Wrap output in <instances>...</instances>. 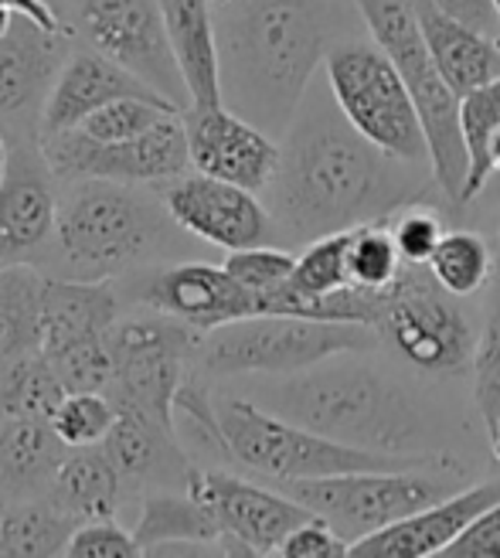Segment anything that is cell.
<instances>
[{
    "label": "cell",
    "mask_w": 500,
    "mask_h": 558,
    "mask_svg": "<svg viewBox=\"0 0 500 558\" xmlns=\"http://www.w3.org/2000/svg\"><path fill=\"white\" fill-rule=\"evenodd\" d=\"M256 392L259 405L338 442L402 457L429 453L423 412L402 385L371 365H347L330 357L307 372L276 375V381H266Z\"/></svg>",
    "instance_id": "obj_3"
},
{
    "label": "cell",
    "mask_w": 500,
    "mask_h": 558,
    "mask_svg": "<svg viewBox=\"0 0 500 558\" xmlns=\"http://www.w3.org/2000/svg\"><path fill=\"white\" fill-rule=\"evenodd\" d=\"M45 272L38 266H0V385L17 361L41 351L38 300Z\"/></svg>",
    "instance_id": "obj_29"
},
{
    "label": "cell",
    "mask_w": 500,
    "mask_h": 558,
    "mask_svg": "<svg viewBox=\"0 0 500 558\" xmlns=\"http://www.w3.org/2000/svg\"><path fill=\"white\" fill-rule=\"evenodd\" d=\"M453 296H474L490 279V248L477 232H447L426 263Z\"/></svg>",
    "instance_id": "obj_34"
},
{
    "label": "cell",
    "mask_w": 500,
    "mask_h": 558,
    "mask_svg": "<svg viewBox=\"0 0 500 558\" xmlns=\"http://www.w3.org/2000/svg\"><path fill=\"white\" fill-rule=\"evenodd\" d=\"M439 11H447L450 17L477 27V32L487 35H500V24H497V4L493 0H432Z\"/></svg>",
    "instance_id": "obj_44"
},
{
    "label": "cell",
    "mask_w": 500,
    "mask_h": 558,
    "mask_svg": "<svg viewBox=\"0 0 500 558\" xmlns=\"http://www.w3.org/2000/svg\"><path fill=\"white\" fill-rule=\"evenodd\" d=\"M59 505L82 524L93 518H113L120 508L123 477L117 463L109 460L106 446H72L54 473L51 490Z\"/></svg>",
    "instance_id": "obj_28"
},
{
    "label": "cell",
    "mask_w": 500,
    "mask_h": 558,
    "mask_svg": "<svg viewBox=\"0 0 500 558\" xmlns=\"http://www.w3.org/2000/svg\"><path fill=\"white\" fill-rule=\"evenodd\" d=\"M500 500V481L469 484L453 490L450 497L415 511L412 518L381 527V532L351 545V555L365 558H429L447 551L469 524H474L490 505Z\"/></svg>",
    "instance_id": "obj_20"
},
{
    "label": "cell",
    "mask_w": 500,
    "mask_h": 558,
    "mask_svg": "<svg viewBox=\"0 0 500 558\" xmlns=\"http://www.w3.org/2000/svg\"><path fill=\"white\" fill-rule=\"evenodd\" d=\"M202 338L205 333L181 324L178 317L147 311V306L144 314L117 320L109 327L117 378L106 388V396L117 405L141 409L174 426V399L194 365Z\"/></svg>",
    "instance_id": "obj_11"
},
{
    "label": "cell",
    "mask_w": 500,
    "mask_h": 558,
    "mask_svg": "<svg viewBox=\"0 0 500 558\" xmlns=\"http://www.w3.org/2000/svg\"><path fill=\"white\" fill-rule=\"evenodd\" d=\"M469 368H474V399H477L480 418L487 433L493 436V429L500 426V279L490 290L484 330L477 338Z\"/></svg>",
    "instance_id": "obj_36"
},
{
    "label": "cell",
    "mask_w": 500,
    "mask_h": 558,
    "mask_svg": "<svg viewBox=\"0 0 500 558\" xmlns=\"http://www.w3.org/2000/svg\"><path fill=\"white\" fill-rule=\"evenodd\" d=\"M72 32H45L27 17L0 35V126L8 136H41L45 102L72 54Z\"/></svg>",
    "instance_id": "obj_19"
},
{
    "label": "cell",
    "mask_w": 500,
    "mask_h": 558,
    "mask_svg": "<svg viewBox=\"0 0 500 558\" xmlns=\"http://www.w3.org/2000/svg\"><path fill=\"white\" fill-rule=\"evenodd\" d=\"M65 396L69 388L62 385L59 372L38 351L17 361L0 385V418H51Z\"/></svg>",
    "instance_id": "obj_32"
},
{
    "label": "cell",
    "mask_w": 500,
    "mask_h": 558,
    "mask_svg": "<svg viewBox=\"0 0 500 558\" xmlns=\"http://www.w3.org/2000/svg\"><path fill=\"white\" fill-rule=\"evenodd\" d=\"M215 8H229V4H235V0H211Z\"/></svg>",
    "instance_id": "obj_50"
},
{
    "label": "cell",
    "mask_w": 500,
    "mask_h": 558,
    "mask_svg": "<svg viewBox=\"0 0 500 558\" xmlns=\"http://www.w3.org/2000/svg\"><path fill=\"white\" fill-rule=\"evenodd\" d=\"M48 4H51L54 11H59L62 17H69V11H72V4H75V0H48Z\"/></svg>",
    "instance_id": "obj_47"
},
{
    "label": "cell",
    "mask_w": 500,
    "mask_h": 558,
    "mask_svg": "<svg viewBox=\"0 0 500 558\" xmlns=\"http://www.w3.org/2000/svg\"><path fill=\"white\" fill-rule=\"evenodd\" d=\"M59 178L48 167L41 136L11 133V160L0 181V266L27 263L41 269L59 229Z\"/></svg>",
    "instance_id": "obj_15"
},
{
    "label": "cell",
    "mask_w": 500,
    "mask_h": 558,
    "mask_svg": "<svg viewBox=\"0 0 500 558\" xmlns=\"http://www.w3.org/2000/svg\"><path fill=\"white\" fill-rule=\"evenodd\" d=\"M354 4L361 17H365L375 45L399 65L415 99V109H419L423 130L429 140L436 184L453 205H463L469 157L460 130V96L442 78L439 65L429 54L419 24V0H354Z\"/></svg>",
    "instance_id": "obj_6"
},
{
    "label": "cell",
    "mask_w": 500,
    "mask_h": 558,
    "mask_svg": "<svg viewBox=\"0 0 500 558\" xmlns=\"http://www.w3.org/2000/svg\"><path fill=\"white\" fill-rule=\"evenodd\" d=\"M375 333L426 375L466 372L477 348L460 296L442 287L423 263H405L395 283L385 290Z\"/></svg>",
    "instance_id": "obj_10"
},
{
    "label": "cell",
    "mask_w": 500,
    "mask_h": 558,
    "mask_svg": "<svg viewBox=\"0 0 500 558\" xmlns=\"http://www.w3.org/2000/svg\"><path fill=\"white\" fill-rule=\"evenodd\" d=\"M405 259L395 245L392 221H368V226L351 229V245H347V269L351 283L365 290H388L399 279Z\"/></svg>",
    "instance_id": "obj_33"
},
{
    "label": "cell",
    "mask_w": 500,
    "mask_h": 558,
    "mask_svg": "<svg viewBox=\"0 0 500 558\" xmlns=\"http://www.w3.org/2000/svg\"><path fill=\"white\" fill-rule=\"evenodd\" d=\"M0 508H4V527H0V555L4 558L65 555L78 527V521L51 494L14 500V505Z\"/></svg>",
    "instance_id": "obj_30"
},
{
    "label": "cell",
    "mask_w": 500,
    "mask_h": 558,
    "mask_svg": "<svg viewBox=\"0 0 500 558\" xmlns=\"http://www.w3.org/2000/svg\"><path fill=\"white\" fill-rule=\"evenodd\" d=\"M65 24L82 45L130 69L178 109L191 106L157 0H75Z\"/></svg>",
    "instance_id": "obj_13"
},
{
    "label": "cell",
    "mask_w": 500,
    "mask_h": 558,
    "mask_svg": "<svg viewBox=\"0 0 500 558\" xmlns=\"http://www.w3.org/2000/svg\"><path fill=\"white\" fill-rule=\"evenodd\" d=\"M174 59L187 82L191 106H215L221 99V51L211 0H157Z\"/></svg>",
    "instance_id": "obj_26"
},
{
    "label": "cell",
    "mask_w": 500,
    "mask_h": 558,
    "mask_svg": "<svg viewBox=\"0 0 500 558\" xmlns=\"http://www.w3.org/2000/svg\"><path fill=\"white\" fill-rule=\"evenodd\" d=\"M133 535L144 555H225L221 551V527L211 508L191 490H144Z\"/></svg>",
    "instance_id": "obj_24"
},
{
    "label": "cell",
    "mask_w": 500,
    "mask_h": 558,
    "mask_svg": "<svg viewBox=\"0 0 500 558\" xmlns=\"http://www.w3.org/2000/svg\"><path fill=\"white\" fill-rule=\"evenodd\" d=\"M280 490L320 514L354 545L460 490V470L447 460L405 470H354L314 481H286Z\"/></svg>",
    "instance_id": "obj_8"
},
{
    "label": "cell",
    "mask_w": 500,
    "mask_h": 558,
    "mask_svg": "<svg viewBox=\"0 0 500 558\" xmlns=\"http://www.w3.org/2000/svg\"><path fill=\"white\" fill-rule=\"evenodd\" d=\"M419 24L432 62L460 99L500 78V45L493 41V35L450 17L432 0H419Z\"/></svg>",
    "instance_id": "obj_27"
},
{
    "label": "cell",
    "mask_w": 500,
    "mask_h": 558,
    "mask_svg": "<svg viewBox=\"0 0 500 558\" xmlns=\"http://www.w3.org/2000/svg\"><path fill=\"white\" fill-rule=\"evenodd\" d=\"M460 130H463V144L469 157V174H466V191L463 202L477 198L484 184L493 178V136L500 130V78L487 82V86L466 93L460 99Z\"/></svg>",
    "instance_id": "obj_31"
},
{
    "label": "cell",
    "mask_w": 500,
    "mask_h": 558,
    "mask_svg": "<svg viewBox=\"0 0 500 558\" xmlns=\"http://www.w3.org/2000/svg\"><path fill=\"white\" fill-rule=\"evenodd\" d=\"M160 198L167 211H171V218L184 229V235L218 245L225 253L248 245H266L280 235L269 205L259 202L256 191L202 171L194 174L187 171L174 181L160 184Z\"/></svg>",
    "instance_id": "obj_17"
},
{
    "label": "cell",
    "mask_w": 500,
    "mask_h": 558,
    "mask_svg": "<svg viewBox=\"0 0 500 558\" xmlns=\"http://www.w3.org/2000/svg\"><path fill=\"white\" fill-rule=\"evenodd\" d=\"M293 266H296V256L286 253V248H276L272 242L235 248V253H229V259H225V269L239 279L248 293H256L263 314L272 311L276 293L290 283Z\"/></svg>",
    "instance_id": "obj_37"
},
{
    "label": "cell",
    "mask_w": 500,
    "mask_h": 558,
    "mask_svg": "<svg viewBox=\"0 0 500 558\" xmlns=\"http://www.w3.org/2000/svg\"><path fill=\"white\" fill-rule=\"evenodd\" d=\"M187 490L211 508L225 555H280L293 527L314 518V511L290 494L266 490L221 470H194Z\"/></svg>",
    "instance_id": "obj_16"
},
{
    "label": "cell",
    "mask_w": 500,
    "mask_h": 558,
    "mask_svg": "<svg viewBox=\"0 0 500 558\" xmlns=\"http://www.w3.org/2000/svg\"><path fill=\"white\" fill-rule=\"evenodd\" d=\"M117 409L120 415L102 446L109 460L117 463L123 484L144 487V490L150 487L187 490L191 473L198 466L184 453L178 429L141 409H130V405H117Z\"/></svg>",
    "instance_id": "obj_21"
},
{
    "label": "cell",
    "mask_w": 500,
    "mask_h": 558,
    "mask_svg": "<svg viewBox=\"0 0 500 558\" xmlns=\"http://www.w3.org/2000/svg\"><path fill=\"white\" fill-rule=\"evenodd\" d=\"M120 320V290L109 279H72V276H48L41 283L38 300V338L41 354H54L82 338L109 333Z\"/></svg>",
    "instance_id": "obj_23"
},
{
    "label": "cell",
    "mask_w": 500,
    "mask_h": 558,
    "mask_svg": "<svg viewBox=\"0 0 500 558\" xmlns=\"http://www.w3.org/2000/svg\"><path fill=\"white\" fill-rule=\"evenodd\" d=\"M167 113H184L174 102L167 99H144V96H120L113 102L99 106L93 117L78 123L82 133H89L93 140L102 144H120V140H133L157 126Z\"/></svg>",
    "instance_id": "obj_35"
},
{
    "label": "cell",
    "mask_w": 500,
    "mask_h": 558,
    "mask_svg": "<svg viewBox=\"0 0 500 558\" xmlns=\"http://www.w3.org/2000/svg\"><path fill=\"white\" fill-rule=\"evenodd\" d=\"M327 86L347 123L375 147L432 171L423 117L399 65L371 41H341L324 59Z\"/></svg>",
    "instance_id": "obj_9"
},
{
    "label": "cell",
    "mask_w": 500,
    "mask_h": 558,
    "mask_svg": "<svg viewBox=\"0 0 500 558\" xmlns=\"http://www.w3.org/2000/svg\"><path fill=\"white\" fill-rule=\"evenodd\" d=\"M8 160H11V136L4 126H0V181L8 174Z\"/></svg>",
    "instance_id": "obj_46"
},
{
    "label": "cell",
    "mask_w": 500,
    "mask_h": 558,
    "mask_svg": "<svg viewBox=\"0 0 500 558\" xmlns=\"http://www.w3.org/2000/svg\"><path fill=\"white\" fill-rule=\"evenodd\" d=\"M130 279L133 287H126V296L136 306L178 317L198 333H211L232 320L263 314L256 293H248L225 266L178 259L133 272Z\"/></svg>",
    "instance_id": "obj_14"
},
{
    "label": "cell",
    "mask_w": 500,
    "mask_h": 558,
    "mask_svg": "<svg viewBox=\"0 0 500 558\" xmlns=\"http://www.w3.org/2000/svg\"><path fill=\"white\" fill-rule=\"evenodd\" d=\"M490 160H493V174L500 171V130H497V136H493V150H490Z\"/></svg>",
    "instance_id": "obj_48"
},
{
    "label": "cell",
    "mask_w": 500,
    "mask_h": 558,
    "mask_svg": "<svg viewBox=\"0 0 500 558\" xmlns=\"http://www.w3.org/2000/svg\"><path fill=\"white\" fill-rule=\"evenodd\" d=\"M0 527H4V508H0Z\"/></svg>",
    "instance_id": "obj_51"
},
{
    "label": "cell",
    "mask_w": 500,
    "mask_h": 558,
    "mask_svg": "<svg viewBox=\"0 0 500 558\" xmlns=\"http://www.w3.org/2000/svg\"><path fill=\"white\" fill-rule=\"evenodd\" d=\"M174 232H184L150 184L72 181L62 184L54 253L59 276L123 279L150 266L178 263Z\"/></svg>",
    "instance_id": "obj_4"
},
{
    "label": "cell",
    "mask_w": 500,
    "mask_h": 558,
    "mask_svg": "<svg viewBox=\"0 0 500 558\" xmlns=\"http://www.w3.org/2000/svg\"><path fill=\"white\" fill-rule=\"evenodd\" d=\"M41 150L62 184L99 178V181L160 187L191 171L184 113H167L147 133L120 140V144H102V140H93L78 126L41 133Z\"/></svg>",
    "instance_id": "obj_12"
},
{
    "label": "cell",
    "mask_w": 500,
    "mask_h": 558,
    "mask_svg": "<svg viewBox=\"0 0 500 558\" xmlns=\"http://www.w3.org/2000/svg\"><path fill=\"white\" fill-rule=\"evenodd\" d=\"M423 163H408L375 147L341 113L330 86L303 99L280 144V167L266 187L276 232L314 242L368 221L392 218L419 202Z\"/></svg>",
    "instance_id": "obj_1"
},
{
    "label": "cell",
    "mask_w": 500,
    "mask_h": 558,
    "mask_svg": "<svg viewBox=\"0 0 500 558\" xmlns=\"http://www.w3.org/2000/svg\"><path fill=\"white\" fill-rule=\"evenodd\" d=\"M392 235L405 263H429L436 245L447 235V226H442V215L423 202H412L402 211L392 215Z\"/></svg>",
    "instance_id": "obj_40"
},
{
    "label": "cell",
    "mask_w": 500,
    "mask_h": 558,
    "mask_svg": "<svg viewBox=\"0 0 500 558\" xmlns=\"http://www.w3.org/2000/svg\"><path fill=\"white\" fill-rule=\"evenodd\" d=\"M221 99L286 136L327 59V17L310 0H235L218 21Z\"/></svg>",
    "instance_id": "obj_2"
},
{
    "label": "cell",
    "mask_w": 500,
    "mask_h": 558,
    "mask_svg": "<svg viewBox=\"0 0 500 558\" xmlns=\"http://www.w3.org/2000/svg\"><path fill=\"white\" fill-rule=\"evenodd\" d=\"M184 130L194 171L242 184L256 194L272 184L276 167H280V144L232 106H187Z\"/></svg>",
    "instance_id": "obj_18"
},
{
    "label": "cell",
    "mask_w": 500,
    "mask_h": 558,
    "mask_svg": "<svg viewBox=\"0 0 500 558\" xmlns=\"http://www.w3.org/2000/svg\"><path fill=\"white\" fill-rule=\"evenodd\" d=\"M368 324L317 320L296 314H256L205 333L194 368L205 375H296L320 361L365 351L371 344Z\"/></svg>",
    "instance_id": "obj_7"
},
{
    "label": "cell",
    "mask_w": 500,
    "mask_h": 558,
    "mask_svg": "<svg viewBox=\"0 0 500 558\" xmlns=\"http://www.w3.org/2000/svg\"><path fill=\"white\" fill-rule=\"evenodd\" d=\"M0 11H8L14 17L35 21L38 27H45V32H69L65 17L54 11L48 0H0Z\"/></svg>",
    "instance_id": "obj_45"
},
{
    "label": "cell",
    "mask_w": 500,
    "mask_h": 558,
    "mask_svg": "<svg viewBox=\"0 0 500 558\" xmlns=\"http://www.w3.org/2000/svg\"><path fill=\"white\" fill-rule=\"evenodd\" d=\"M65 555H75V558H133V555H144V548L133 532H126V527L117 524V518H93V521H82L75 527Z\"/></svg>",
    "instance_id": "obj_41"
},
{
    "label": "cell",
    "mask_w": 500,
    "mask_h": 558,
    "mask_svg": "<svg viewBox=\"0 0 500 558\" xmlns=\"http://www.w3.org/2000/svg\"><path fill=\"white\" fill-rule=\"evenodd\" d=\"M447 558H500V500L442 551Z\"/></svg>",
    "instance_id": "obj_43"
},
{
    "label": "cell",
    "mask_w": 500,
    "mask_h": 558,
    "mask_svg": "<svg viewBox=\"0 0 500 558\" xmlns=\"http://www.w3.org/2000/svg\"><path fill=\"white\" fill-rule=\"evenodd\" d=\"M120 96H144V99H163L157 89H150L144 78H136L130 69L120 62L106 59V54L93 48H72L65 59L59 78L48 93L45 117H41V133H59L72 130L86 117H93L99 106L113 102ZM171 102V99H167Z\"/></svg>",
    "instance_id": "obj_22"
},
{
    "label": "cell",
    "mask_w": 500,
    "mask_h": 558,
    "mask_svg": "<svg viewBox=\"0 0 500 558\" xmlns=\"http://www.w3.org/2000/svg\"><path fill=\"white\" fill-rule=\"evenodd\" d=\"M117 402L106 392H69L51 415V426L69 446H99L117 423Z\"/></svg>",
    "instance_id": "obj_39"
},
{
    "label": "cell",
    "mask_w": 500,
    "mask_h": 558,
    "mask_svg": "<svg viewBox=\"0 0 500 558\" xmlns=\"http://www.w3.org/2000/svg\"><path fill=\"white\" fill-rule=\"evenodd\" d=\"M45 357L51 361V368L59 372L69 392H106L117 378V357H113V348H109V333L82 338Z\"/></svg>",
    "instance_id": "obj_38"
},
{
    "label": "cell",
    "mask_w": 500,
    "mask_h": 558,
    "mask_svg": "<svg viewBox=\"0 0 500 558\" xmlns=\"http://www.w3.org/2000/svg\"><path fill=\"white\" fill-rule=\"evenodd\" d=\"M215 412L221 423V436H225L229 446V460L276 484L333 477V473H354V470H405V466L442 463V457L432 453L402 457V453H378V450H365V446L338 442L259 405L256 399H235V396L215 399Z\"/></svg>",
    "instance_id": "obj_5"
},
{
    "label": "cell",
    "mask_w": 500,
    "mask_h": 558,
    "mask_svg": "<svg viewBox=\"0 0 500 558\" xmlns=\"http://www.w3.org/2000/svg\"><path fill=\"white\" fill-rule=\"evenodd\" d=\"M280 555H286V558H344V555H351V542L333 532L320 514H314L286 535V542L280 545Z\"/></svg>",
    "instance_id": "obj_42"
},
{
    "label": "cell",
    "mask_w": 500,
    "mask_h": 558,
    "mask_svg": "<svg viewBox=\"0 0 500 558\" xmlns=\"http://www.w3.org/2000/svg\"><path fill=\"white\" fill-rule=\"evenodd\" d=\"M69 450L51 418H0V505L48 494Z\"/></svg>",
    "instance_id": "obj_25"
},
{
    "label": "cell",
    "mask_w": 500,
    "mask_h": 558,
    "mask_svg": "<svg viewBox=\"0 0 500 558\" xmlns=\"http://www.w3.org/2000/svg\"><path fill=\"white\" fill-rule=\"evenodd\" d=\"M490 446H493V457L500 460V426L493 429V436H490Z\"/></svg>",
    "instance_id": "obj_49"
}]
</instances>
